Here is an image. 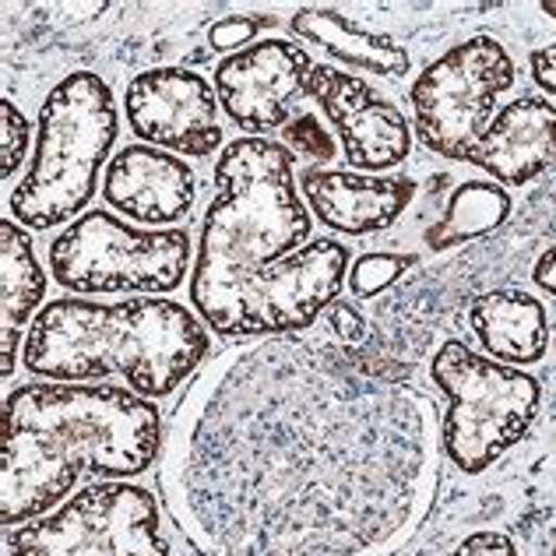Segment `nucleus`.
Masks as SVG:
<instances>
[{
	"instance_id": "9b49d317",
	"label": "nucleus",
	"mask_w": 556,
	"mask_h": 556,
	"mask_svg": "<svg viewBox=\"0 0 556 556\" xmlns=\"http://www.w3.org/2000/svg\"><path fill=\"white\" fill-rule=\"evenodd\" d=\"M311 53L292 47L286 39H261L243 53H229L215 67L218 106L229 121L251 130V135H271L286 127L296 99L306 96V81L314 75Z\"/></svg>"
},
{
	"instance_id": "4be33fe9",
	"label": "nucleus",
	"mask_w": 556,
	"mask_h": 556,
	"mask_svg": "<svg viewBox=\"0 0 556 556\" xmlns=\"http://www.w3.org/2000/svg\"><path fill=\"white\" fill-rule=\"evenodd\" d=\"M261 25H275L268 18H251V14H232V18H223L208 28V42L215 53H226V50H240L243 42H251L254 33Z\"/></svg>"
},
{
	"instance_id": "39448f33",
	"label": "nucleus",
	"mask_w": 556,
	"mask_h": 556,
	"mask_svg": "<svg viewBox=\"0 0 556 556\" xmlns=\"http://www.w3.org/2000/svg\"><path fill=\"white\" fill-rule=\"evenodd\" d=\"M113 141V89L92 71L67 75L39 110L33 166L11 194L14 223L25 229H53L81 218Z\"/></svg>"
},
{
	"instance_id": "cd10ccee",
	"label": "nucleus",
	"mask_w": 556,
	"mask_h": 556,
	"mask_svg": "<svg viewBox=\"0 0 556 556\" xmlns=\"http://www.w3.org/2000/svg\"><path fill=\"white\" fill-rule=\"evenodd\" d=\"M543 14H549V18H556V0H546V4H543Z\"/></svg>"
},
{
	"instance_id": "6ab92c4d",
	"label": "nucleus",
	"mask_w": 556,
	"mask_h": 556,
	"mask_svg": "<svg viewBox=\"0 0 556 556\" xmlns=\"http://www.w3.org/2000/svg\"><path fill=\"white\" fill-rule=\"evenodd\" d=\"M510 215V194L496 184H462L447 201L441 223L427 229V247L433 251H451L465 240L486 237Z\"/></svg>"
},
{
	"instance_id": "f257e3e1",
	"label": "nucleus",
	"mask_w": 556,
	"mask_h": 556,
	"mask_svg": "<svg viewBox=\"0 0 556 556\" xmlns=\"http://www.w3.org/2000/svg\"><path fill=\"white\" fill-rule=\"evenodd\" d=\"M433 405L339 342L223 353L180 402L163 490L208 556H384L437 490Z\"/></svg>"
},
{
	"instance_id": "412c9836",
	"label": "nucleus",
	"mask_w": 556,
	"mask_h": 556,
	"mask_svg": "<svg viewBox=\"0 0 556 556\" xmlns=\"http://www.w3.org/2000/svg\"><path fill=\"white\" fill-rule=\"evenodd\" d=\"M0 116H4V163H0V173H4V180H11L14 169L25 163L28 135H33V130H28V121L11 99L0 102Z\"/></svg>"
},
{
	"instance_id": "393cba45",
	"label": "nucleus",
	"mask_w": 556,
	"mask_h": 556,
	"mask_svg": "<svg viewBox=\"0 0 556 556\" xmlns=\"http://www.w3.org/2000/svg\"><path fill=\"white\" fill-rule=\"evenodd\" d=\"M451 556H518L504 532H472Z\"/></svg>"
},
{
	"instance_id": "ddd939ff",
	"label": "nucleus",
	"mask_w": 556,
	"mask_h": 556,
	"mask_svg": "<svg viewBox=\"0 0 556 556\" xmlns=\"http://www.w3.org/2000/svg\"><path fill=\"white\" fill-rule=\"evenodd\" d=\"M102 198L135 223L169 226L194 208L198 180L180 155L152 149V144H127L106 166Z\"/></svg>"
},
{
	"instance_id": "2eb2a0df",
	"label": "nucleus",
	"mask_w": 556,
	"mask_h": 556,
	"mask_svg": "<svg viewBox=\"0 0 556 556\" xmlns=\"http://www.w3.org/2000/svg\"><path fill=\"white\" fill-rule=\"evenodd\" d=\"M496 184L525 187L556 163V106L549 99L521 96L493 116L486 135L468 155Z\"/></svg>"
},
{
	"instance_id": "c85d7f7f",
	"label": "nucleus",
	"mask_w": 556,
	"mask_h": 556,
	"mask_svg": "<svg viewBox=\"0 0 556 556\" xmlns=\"http://www.w3.org/2000/svg\"><path fill=\"white\" fill-rule=\"evenodd\" d=\"M553 349H556V339H553Z\"/></svg>"
},
{
	"instance_id": "f8f14e48",
	"label": "nucleus",
	"mask_w": 556,
	"mask_h": 556,
	"mask_svg": "<svg viewBox=\"0 0 556 556\" xmlns=\"http://www.w3.org/2000/svg\"><path fill=\"white\" fill-rule=\"evenodd\" d=\"M306 96H314L317 106L328 113L356 173L394 169L413 152V130L402 110L363 78L334 67H314Z\"/></svg>"
},
{
	"instance_id": "1a4fd4ad",
	"label": "nucleus",
	"mask_w": 556,
	"mask_h": 556,
	"mask_svg": "<svg viewBox=\"0 0 556 556\" xmlns=\"http://www.w3.org/2000/svg\"><path fill=\"white\" fill-rule=\"evenodd\" d=\"M8 556H169L149 490L96 482L53 515L8 532Z\"/></svg>"
},
{
	"instance_id": "423d86ee",
	"label": "nucleus",
	"mask_w": 556,
	"mask_h": 556,
	"mask_svg": "<svg viewBox=\"0 0 556 556\" xmlns=\"http://www.w3.org/2000/svg\"><path fill=\"white\" fill-rule=\"evenodd\" d=\"M433 384L447 394L441 447L458 472L479 476L510 451L543 402L539 380L518 367L472 353L465 342H444L430 363Z\"/></svg>"
},
{
	"instance_id": "5701e85b",
	"label": "nucleus",
	"mask_w": 556,
	"mask_h": 556,
	"mask_svg": "<svg viewBox=\"0 0 556 556\" xmlns=\"http://www.w3.org/2000/svg\"><path fill=\"white\" fill-rule=\"evenodd\" d=\"M286 135H289V141L296 144L303 155H314V159H320V163H328L331 152H334L331 138L325 135V130H320V124L314 121V116H306V113L300 116V121H292L286 127Z\"/></svg>"
},
{
	"instance_id": "0eeeda50",
	"label": "nucleus",
	"mask_w": 556,
	"mask_h": 556,
	"mask_svg": "<svg viewBox=\"0 0 556 556\" xmlns=\"http://www.w3.org/2000/svg\"><path fill=\"white\" fill-rule=\"evenodd\" d=\"M187 229H138L110 212H85L50 247V271L71 292H152L184 286Z\"/></svg>"
},
{
	"instance_id": "aec40b11",
	"label": "nucleus",
	"mask_w": 556,
	"mask_h": 556,
	"mask_svg": "<svg viewBox=\"0 0 556 556\" xmlns=\"http://www.w3.org/2000/svg\"><path fill=\"white\" fill-rule=\"evenodd\" d=\"M416 265L413 254H363L353 275H349V286H353L356 300H370L377 292H384L391 282H399V275H405Z\"/></svg>"
},
{
	"instance_id": "a878e982",
	"label": "nucleus",
	"mask_w": 556,
	"mask_h": 556,
	"mask_svg": "<svg viewBox=\"0 0 556 556\" xmlns=\"http://www.w3.org/2000/svg\"><path fill=\"white\" fill-rule=\"evenodd\" d=\"M529 67H532V78H535L539 89L556 99V42L532 50L529 53Z\"/></svg>"
},
{
	"instance_id": "dca6fc26",
	"label": "nucleus",
	"mask_w": 556,
	"mask_h": 556,
	"mask_svg": "<svg viewBox=\"0 0 556 556\" xmlns=\"http://www.w3.org/2000/svg\"><path fill=\"white\" fill-rule=\"evenodd\" d=\"M468 325H472L482 349L493 359L510 363V367H529V363H539L546 356V306L529 292H486V296H479L468 306Z\"/></svg>"
},
{
	"instance_id": "20e7f679",
	"label": "nucleus",
	"mask_w": 556,
	"mask_h": 556,
	"mask_svg": "<svg viewBox=\"0 0 556 556\" xmlns=\"http://www.w3.org/2000/svg\"><path fill=\"white\" fill-rule=\"evenodd\" d=\"M208 349L204 320L177 300L89 303L67 296L33 317L22 363L28 374L61 384L124 377L141 399H166L201 367Z\"/></svg>"
},
{
	"instance_id": "f03ea898",
	"label": "nucleus",
	"mask_w": 556,
	"mask_h": 556,
	"mask_svg": "<svg viewBox=\"0 0 556 556\" xmlns=\"http://www.w3.org/2000/svg\"><path fill=\"white\" fill-rule=\"evenodd\" d=\"M292 155L271 138H237L215 163V201L204 212L190 303L226 339L296 334L339 300L349 251L311 240Z\"/></svg>"
},
{
	"instance_id": "f3484780",
	"label": "nucleus",
	"mask_w": 556,
	"mask_h": 556,
	"mask_svg": "<svg viewBox=\"0 0 556 556\" xmlns=\"http://www.w3.org/2000/svg\"><path fill=\"white\" fill-rule=\"evenodd\" d=\"M292 33L306 42H317L339 61L370 71L377 78L399 81L413 71V56H408L399 42H391L380 33H367L339 14L334 8H300L292 14Z\"/></svg>"
},
{
	"instance_id": "9d476101",
	"label": "nucleus",
	"mask_w": 556,
	"mask_h": 556,
	"mask_svg": "<svg viewBox=\"0 0 556 556\" xmlns=\"http://www.w3.org/2000/svg\"><path fill=\"white\" fill-rule=\"evenodd\" d=\"M127 124L141 141L190 159H208L223 144L218 92L208 78L184 67H159L130 78L124 96Z\"/></svg>"
},
{
	"instance_id": "bb28decb",
	"label": "nucleus",
	"mask_w": 556,
	"mask_h": 556,
	"mask_svg": "<svg viewBox=\"0 0 556 556\" xmlns=\"http://www.w3.org/2000/svg\"><path fill=\"white\" fill-rule=\"evenodd\" d=\"M532 282L543 292H549V296H556V247L539 254L535 268H532Z\"/></svg>"
},
{
	"instance_id": "a211bd4d",
	"label": "nucleus",
	"mask_w": 556,
	"mask_h": 556,
	"mask_svg": "<svg viewBox=\"0 0 556 556\" xmlns=\"http://www.w3.org/2000/svg\"><path fill=\"white\" fill-rule=\"evenodd\" d=\"M0 286H4V363L0 374H14V359H18V334L28 325V317L39 314L42 300H47V271L39 268L33 254V240H28L25 226L14 218H0Z\"/></svg>"
},
{
	"instance_id": "6e6552de",
	"label": "nucleus",
	"mask_w": 556,
	"mask_h": 556,
	"mask_svg": "<svg viewBox=\"0 0 556 556\" xmlns=\"http://www.w3.org/2000/svg\"><path fill=\"white\" fill-rule=\"evenodd\" d=\"M515 85V61L493 36H472L433 61L413 85L416 138L433 155L468 163L493 124V106Z\"/></svg>"
},
{
	"instance_id": "b1692460",
	"label": "nucleus",
	"mask_w": 556,
	"mask_h": 556,
	"mask_svg": "<svg viewBox=\"0 0 556 556\" xmlns=\"http://www.w3.org/2000/svg\"><path fill=\"white\" fill-rule=\"evenodd\" d=\"M325 328H331V339L339 342L342 349H349V345H356V342L367 339V325H363V317L349 303H331L328 306Z\"/></svg>"
},
{
	"instance_id": "4468645a",
	"label": "nucleus",
	"mask_w": 556,
	"mask_h": 556,
	"mask_svg": "<svg viewBox=\"0 0 556 556\" xmlns=\"http://www.w3.org/2000/svg\"><path fill=\"white\" fill-rule=\"evenodd\" d=\"M303 198L328 229L367 237L399 223L416 198V184L408 177H370L356 169H306Z\"/></svg>"
},
{
	"instance_id": "7ed1b4c3",
	"label": "nucleus",
	"mask_w": 556,
	"mask_h": 556,
	"mask_svg": "<svg viewBox=\"0 0 556 556\" xmlns=\"http://www.w3.org/2000/svg\"><path fill=\"white\" fill-rule=\"evenodd\" d=\"M163 447L159 408L130 388L39 380L4 402L0 521L28 525L75 490L78 476H141Z\"/></svg>"
}]
</instances>
